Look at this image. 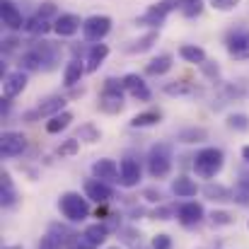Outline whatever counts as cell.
Listing matches in <instances>:
<instances>
[{"instance_id":"6da1fadb","label":"cell","mask_w":249,"mask_h":249,"mask_svg":"<svg viewBox=\"0 0 249 249\" xmlns=\"http://www.w3.org/2000/svg\"><path fill=\"white\" fill-rule=\"evenodd\" d=\"M61 56V49L51 41H36L32 44L22 58H19V71H51Z\"/></svg>"},{"instance_id":"7a4b0ae2","label":"cell","mask_w":249,"mask_h":249,"mask_svg":"<svg viewBox=\"0 0 249 249\" xmlns=\"http://www.w3.org/2000/svg\"><path fill=\"white\" fill-rule=\"evenodd\" d=\"M223 162H225V158H223L220 148H203L194 158V172L201 179H213L223 169Z\"/></svg>"},{"instance_id":"3957f363","label":"cell","mask_w":249,"mask_h":249,"mask_svg":"<svg viewBox=\"0 0 249 249\" xmlns=\"http://www.w3.org/2000/svg\"><path fill=\"white\" fill-rule=\"evenodd\" d=\"M148 172L153 179H165L172 172V145L169 143H155L148 153Z\"/></svg>"},{"instance_id":"277c9868","label":"cell","mask_w":249,"mask_h":249,"mask_svg":"<svg viewBox=\"0 0 249 249\" xmlns=\"http://www.w3.org/2000/svg\"><path fill=\"white\" fill-rule=\"evenodd\" d=\"M58 208L63 213V218H68L71 223H83L89 215V203L87 198H83L78 191H66L58 198Z\"/></svg>"},{"instance_id":"5b68a950","label":"cell","mask_w":249,"mask_h":249,"mask_svg":"<svg viewBox=\"0 0 249 249\" xmlns=\"http://www.w3.org/2000/svg\"><path fill=\"white\" fill-rule=\"evenodd\" d=\"M124 109V83L109 78L99 94V111L104 114H119Z\"/></svg>"},{"instance_id":"8992f818","label":"cell","mask_w":249,"mask_h":249,"mask_svg":"<svg viewBox=\"0 0 249 249\" xmlns=\"http://www.w3.org/2000/svg\"><path fill=\"white\" fill-rule=\"evenodd\" d=\"M181 7V0H160V2H155V5H150L148 10H145V15H141L138 19H136V24H143V27H162V22H165V17L172 12V10H179Z\"/></svg>"},{"instance_id":"52a82bcc","label":"cell","mask_w":249,"mask_h":249,"mask_svg":"<svg viewBox=\"0 0 249 249\" xmlns=\"http://www.w3.org/2000/svg\"><path fill=\"white\" fill-rule=\"evenodd\" d=\"M111 29V17L107 15H92L83 22V34L89 44H102V39Z\"/></svg>"},{"instance_id":"ba28073f","label":"cell","mask_w":249,"mask_h":249,"mask_svg":"<svg viewBox=\"0 0 249 249\" xmlns=\"http://www.w3.org/2000/svg\"><path fill=\"white\" fill-rule=\"evenodd\" d=\"M27 150V138L19 131H5L0 136V153L2 158H17Z\"/></svg>"},{"instance_id":"9c48e42d","label":"cell","mask_w":249,"mask_h":249,"mask_svg":"<svg viewBox=\"0 0 249 249\" xmlns=\"http://www.w3.org/2000/svg\"><path fill=\"white\" fill-rule=\"evenodd\" d=\"M92 174H94V179H99L104 184H116V181L121 184V167L116 165L114 160H109V158L97 160L92 165Z\"/></svg>"},{"instance_id":"30bf717a","label":"cell","mask_w":249,"mask_h":249,"mask_svg":"<svg viewBox=\"0 0 249 249\" xmlns=\"http://www.w3.org/2000/svg\"><path fill=\"white\" fill-rule=\"evenodd\" d=\"M61 111H66V97H49L34 111H27L24 119L27 121H34V119H44V116H56Z\"/></svg>"},{"instance_id":"8fae6325","label":"cell","mask_w":249,"mask_h":249,"mask_svg":"<svg viewBox=\"0 0 249 249\" xmlns=\"http://www.w3.org/2000/svg\"><path fill=\"white\" fill-rule=\"evenodd\" d=\"M85 196H87L89 201L104 206V203H109V201L114 198V189H111L109 184L99 181V179H87V181H85Z\"/></svg>"},{"instance_id":"7c38bea8","label":"cell","mask_w":249,"mask_h":249,"mask_svg":"<svg viewBox=\"0 0 249 249\" xmlns=\"http://www.w3.org/2000/svg\"><path fill=\"white\" fill-rule=\"evenodd\" d=\"M0 17L2 24L12 32H19L27 24V19H22V12L17 10V5H12V0H0Z\"/></svg>"},{"instance_id":"4fadbf2b","label":"cell","mask_w":249,"mask_h":249,"mask_svg":"<svg viewBox=\"0 0 249 249\" xmlns=\"http://www.w3.org/2000/svg\"><path fill=\"white\" fill-rule=\"evenodd\" d=\"M228 53L232 58L247 61L249 58V29H240L228 39Z\"/></svg>"},{"instance_id":"5bb4252c","label":"cell","mask_w":249,"mask_h":249,"mask_svg":"<svg viewBox=\"0 0 249 249\" xmlns=\"http://www.w3.org/2000/svg\"><path fill=\"white\" fill-rule=\"evenodd\" d=\"M177 215H179V223H181V225H186V228L198 225V223L203 220V206H201V203H196V201H186V203H181V206H179Z\"/></svg>"},{"instance_id":"9a60e30c","label":"cell","mask_w":249,"mask_h":249,"mask_svg":"<svg viewBox=\"0 0 249 249\" xmlns=\"http://www.w3.org/2000/svg\"><path fill=\"white\" fill-rule=\"evenodd\" d=\"M24 87H27V73H24V71H12V73H7L5 80H2V94H5L7 99H12V97L22 94Z\"/></svg>"},{"instance_id":"2e32d148","label":"cell","mask_w":249,"mask_h":249,"mask_svg":"<svg viewBox=\"0 0 249 249\" xmlns=\"http://www.w3.org/2000/svg\"><path fill=\"white\" fill-rule=\"evenodd\" d=\"M121 186H126V189H131V186H138V181H141V165H138V160H133V158H124L121 160Z\"/></svg>"},{"instance_id":"e0dca14e","label":"cell","mask_w":249,"mask_h":249,"mask_svg":"<svg viewBox=\"0 0 249 249\" xmlns=\"http://www.w3.org/2000/svg\"><path fill=\"white\" fill-rule=\"evenodd\" d=\"M121 83H124V89H128L136 99H141V102H148V99H150V89H148V85L143 83L141 75L128 73V75L121 78Z\"/></svg>"},{"instance_id":"ac0fdd59","label":"cell","mask_w":249,"mask_h":249,"mask_svg":"<svg viewBox=\"0 0 249 249\" xmlns=\"http://www.w3.org/2000/svg\"><path fill=\"white\" fill-rule=\"evenodd\" d=\"M83 27V22H80V17L78 15H58L56 17V22H53V32L58 34V36H73L78 29Z\"/></svg>"},{"instance_id":"d6986e66","label":"cell","mask_w":249,"mask_h":249,"mask_svg":"<svg viewBox=\"0 0 249 249\" xmlns=\"http://www.w3.org/2000/svg\"><path fill=\"white\" fill-rule=\"evenodd\" d=\"M201 191H203V196H206V198L218 201V203H230V201H235L232 189H228V186H223V184H213V181H208Z\"/></svg>"},{"instance_id":"ffe728a7","label":"cell","mask_w":249,"mask_h":249,"mask_svg":"<svg viewBox=\"0 0 249 249\" xmlns=\"http://www.w3.org/2000/svg\"><path fill=\"white\" fill-rule=\"evenodd\" d=\"M172 194H174L177 198H191V196L198 194V186H196V181L189 179V177H177V179L172 181Z\"/></svg>"},{"instance_id":"44dd1931","label":"cell","mask_w":249,"mask_h":249,"mask_svg":"<svg viewBox=\"0 0 249 249\" xmlns=\"http://www.w3.org/2000/svg\"><path fill=\"white\" fill-rule=\"evenodd\" d=\"M107 56H109V46L107 44H92L89 51H87V61H85L87 63V73H94Z\"/></svg>"},{"instance_id":"7402d4cb","label":"cell","mask_w":249,"mask_h":249,"mask_svg":"<svg viewBox=\"0 0 249 249\" xmlns=\"http://www.w3.org/2000/svg\"><path fill=\"white\" fill-rule=\"evenodd\" d=\"M85 73H87V68H85L78 58L68 61V66H66V71H63V83H66V87H73V85H78L80 80H83Z\"/></svg>"},{"instance_id":"603a6c76","label":"cell","mask_w":249,"mask_h":249,"mask_svg":"<svg viewBox=\"0 0 249 249\" xmlns=\"http://www.w3.org/2000/svg\"><path fill=\"white\" fill-rule=\"evenodd\" d=\"M155 41H158V32H148L145 36H141V39H136V41H128V44L124 46V51H126V53H145V51L153 49Z\"/></svg>"},{"instance_id":"cb8c5ba5","label":"cell","mask_w":249,"mask_h":249,"mask_svg":"<svg viewBox=\"0 0 249 249\" xmlns=\"http://www.w3.org/2000/svg\"><path fill=\"white\" fill-rule=\"evenodd\" d=\"M172 56L169 53H160V56H155L148 66H145V73L148 75H165L167 71H172Z\"/></svg>"},{"instance_id":"d4e9b609","label":"cell","mask_w":249,"mask_h":249,"mask_svg":"<svg viewBox=\"0 0 249 249\" xmlns=\"http://www.w3.org/2000/svg\"><path fill=\"white\" fill-rule=\"evenodd\" d=\"M179 56H181L184 61H189V63H196V66H203V63H206V51H203L201 46H196V44H184V46H179Z\"/></svg>"},{"instance_id":"484cf974","label":"cell","mask_w":249,"mask_h":249,"mask_svg":"<svg viewBox=\"0 0 249 249\" xmlns=\"http://www.w3.org/2000/svg\"><path fill=\"white\" fill-rule=\"evenodd\" d=\"M0 186H2V191H0V203L7 208V206H15V201H17V191H15V186H12V177L7 174V172H2V177H0Z\"/></svg>"},{"instance_id":"4316f807","label":"cell","mask_w":249,"mask_h":249,"mask_svg":"<svg viewBox=\"0 0 249 249\" xmlns=\"http://www.w3.org/2000/svg\"><path fill=\"white\" fill-rule=\"evenodd\" d=\"M165 94H172V97H184V94H198V87L194 83H186V80H174V83H167Z\"/></svg>"},{"instance_id":"83f0119b","label":"cell","mask_w":249,"mask_h":249,"mask_svg":"<svg viewBox=\"0 0 249 249\" xmlns=\"http://www.w3.org/2000/svg\"><path fill=\"white\" fill-rule=\"evenodd\" d=\"M160 119H162V114H160V111H155V109H150V111L136 114V116L131 119V128H148V126L160 124Z\"/></svg>"},{"instance_id":"f1b7e54d","label":"cell","mask_w":249,"mask_h":249,"mask_svg":"<svg viewBox=\"0 0 249 249\" xmlns=\"http://www.w3.org/2000/svg\"><path fill=\"white\" fill-rule=\"evenodd\" d=\"M71 121H73V114L71 111H61V114H56V116H51L46 121V131L49 133H61V131H66L71 126Z\"/></svg>"},{"instance_id":"f546056e","label":"cell","mask_w":249,"mask_h":249,"mask_svg":"<svg viewBox=\"0 0 249 249\" xmlns=\"http://www.w3.org/2000/svg\"><path fill=\"white\" fill-rule=\"evenodd\" d=\"M206 138H208V131L206 128H196V126L181 128L177 133V141H181V143H203Z\"/></svg>"},{"instance_id":"4dcf8cb0","label":"cell","mask_w":249,"mask_h":249,"mask_svg":"<svg viewBox=\"0 0 249 249\" xmlns=\"http://www.w3.org/2000/svg\"><path fill=\"white\" fill-rule=\"evenodd\" d=\"M85 235L99 247V245L109 237V228H107V223H92V225L85 228Z\"/></svg>"},{"instance_id":"1f68e13d","label":"cell","mask_w":249,"mask_h":249,"mask_svg":"<svg viewBox=\"0 0 249 249\" xmlns=\"http://www.w3.org/2000/svg\"><path fill=\"white\" fill-rule=\"evenodd\" d=\"M49 29H53V24H49V19H44V17H39V15H34V17L27 19V24H24V32H29V34H46Z\"/></svg>"},{"instance_id":"d6a6232c","label":"cell","mask_w":249,"mask_h":249,"mask_svg":"<svg viewBox=\"0 0 249 249\" xmlns=\"http://www.w3.org/2000/svg\"><path fill=\"white\" fill-rule=\"evenodd\" d=\"M66 249H97V245L87 237V235H78V232H73L71 237H68V242H66Z\"/></svg>"},{"instance_id":"836d02e7","label":"cell","mask_w":249,"mask_h":249,"mask_svg":"<svg viewBox=\"0 0 249 249\" xmlns=\"http://www.w3.org/2000/svg\"><path fill=\"white\" fill-rule=\"evenodd\" d=\"M99 138H102V133L94 124H83L78 131V141H85V143H97Z\"/></svg>"},{"instance_id":"e575fe53","label":"cell","mask_w":249,"mask_h":249,"mask_svg":"<svg viewBox=\"0 0 249 249\" xmlns=\"http://www.w3.org/2000/svg\"><path fill=\"white\" fill-rule=\"evenodd\" d=\"M36 249H66V240L58 237L56 232H46V235L41 237V242H39Z\"/></svg>"},{"instance_id":"d590c367","label":"cell","mask_w":249,"mask_h":249,"mask_svg":"<svg viewBox=\"0 0 249 249\" xmlns=\"http://www.w3.org/2000/svg\"><path fill=\"white\" fill-rule=\"evenodd\" d=\"M201 10H203V0H181V7H179L184 17H198Z\"/></svg>"},{"instance_id":"8d00e7d4","label":"cell","mask_w":249,"mask_h":249,"mask_svg":"<svg viewBox=\"0 0 249 249\" xmlns=\"http://www.w3.org/2000/svg\"><path fill=\"white\" fill-rule=\"evenodd\" d=\"M228 128L240 131V133L249 131V116L247 114H230V116H228Z\"/></svg>"},{"instance_id":"74e56055","label":"cell","mask_w":249,"mask_h":249,"mask_svg":"<svg viewBox=\"0 0 249 249\" xmlns=\"http://www.w3.org/2000/svg\"><path fill=\"white\" fill-rule=\"evenodd\" d=\"M211 223H213L215 228H220V225H232L235 218H232L228 211H213V213H211Z\"/></svg>"},{"instance_id":"f35d334b","label":"cell","mask_w":249,"mask_h":249,"mask_svg":"<svg viewBox=\"0 0 249 249\" xmlns=\"http://www.w3.org/2000/svg\"><path fill=\"white\" fill-rule=\"evenodd\" d=\"M78 148H80V141H78V138H71V141H66V143L58 148V155H61V158L75 155V153H78Z\"/></svg>"},{"instance_id":"ab89813d","label":"cell","mask_w":249,"mask_h":249,"mask_svg":"<svg viewBox=\"0 0 249 249\" xmlns=\"http://www.w3.org/2000/svg\"><path fill=\"white\" fill-rule=\"evenodd\" d=\"M211 5L215 10H220V12H230V10H235L240 5V0H211Z\"/></svg>"},{"instance_id":"60d3db41","label":"cell","mask_w":249,"mask_h":249,"mask_svg":"<svg viewBox=\"0 0 249 249\" xmlns=\"http://www.w3.org/2000/svg\"><path fill=\"white\" fill-rule=\"evenodd\" d=\"M153 249H172V237L169 235H155L153 237Z\"/></svg>"},{"instance_id":"b9f144b4","label":"cell","mask_w":249,"mask_h":249,"mask_svg":"<svg viewBox=\"0 0 249 249\" xmlns=\"http://www.w3.org/2000/svg\"><path fill=\"white\" fill-rule=\"evenodd\" d=\"M39 17H44V19H49V17H53L56 15V5L53 2H44L41 7H39V12H36Z\"/></svg>"},{"instance_id":"7bdbcfd3","label":"cell","mask_w":249,"mask_h":249,"mask_svg":"<svg viewBox=\"0 0 249 249\" xmlns=\"http://www.w3.org/2000/svg\"><path fill=\"white\" fill-rule=\"evenodd\" d=\"M235 201L237 203H242V206H249V191L247 189H242V186H235Z\"/></svg>"},{"instance_id":"ee69618b","label":"cell","mask_w":249,"mask_h":249,"mask_svg":"<svg viewBox=\"0 0 249 249\" xmlns=\"http://www.w3.org/2000/svg\"><path fill=\"white\" fill-rule=\"evenodd\" d=\"M143 198H148L150 203H160L162 194H160V191H155V189H145V191H143Z\"/></svg>"},{"instance_id":"f6af8a7d","label":"cell","mask_w":249,"mask_h":249,"mask_svg":"<svg viewBox=\"0 0 249 249\" xmlns=\"http://www.w3.org/2000/svg\"><path fill=\"white\" fill-rule=\"evenodd\" d=\"M237 186H242V189H247V191H249V167H242V169H240Z\"/></svg>"},{"instance_id":"bcb514c9","label":"cell","mask_w":249,"mask_h":249,"mask_svg":"<svg viewBox=\"0 0 249 249\" xmlns=\"http://www.w3.org/2000/svg\"><path fill=\"white\" fill-rule=\"evenodd\" d=\"M201 68H203V73H206L208 78H218V75H220V71H218V66H211L208 61H206V63H203Z\"/></svg>"},{"instance_id":"7dc6e473","label":"cell","mask_w":249,"mask_h":249,"mask_svg":"<svg viewBox=\"0 0 249 249\" xmlns=\"http://www.w3.org/2000/svg\"><path fill=\"white\" fill-rule=\"evenodd\" d=\"M153 218H158V220H169V218H172V208H158V211L153 213Z\"/></svg>"},{"instance_id":"c3c4849f","label":"cell","mask_w":249,"mask_h":249,"mask_svg":"<svg viewBox=\"0 0 249 249\" xmlns=\"http://www.w3.org/2000/svg\"><path fill=\"white\" fill-rule=\"evenodd\" d=\"M0 111H2V116L10 111V99H7V97H2V102H0Z\"/></svg>"},{"instance_id":"681fc988","label":"cell","mask_w":249,"mask_h":249,"mask_svg":"<svg viewBox=\"0 0 249 249\" xmlns=\"http://www.w3.org/2000/svg\"><path fill=\"white\" fill-rule=\"evenodd\" d=\"M2 44H5V49L10 51V49H15V46H17V39H5Z\"/></svg>"},{"instance_id":"f907efd6","label":"cell","mask_w":249,"mask_h":249,"mask_svg":"<svg viewBox=\"0 0 249 249\" xmlns=\"http://www.w3.org/2000/svg\"><path fill=\"white\" fill-rule=\"evenodd\" d=\"M242 158L249 162V145H245V148H242Z\"/></svg>"},{"instance_id":"816d5d0a","label":"cell","mask_w":249,"mask_h":249,"mask_svg":"<svg viewBox=\"0 0 249 249\" xmlns=\"http://www.w3.org/2000/svg\"><path fill=\"white\" fill-rule=\"evenodd\" d=\"M5 249H22L19 245H10V247H5Z\"/></svg>"},{"instance_id":"f5cc1de1","label":"cell","mask_w":249,"mask_h":249,"mask_svg":"<svg viewBox=\"0 0 249 249\" xmlns=\"http://www.w3.org/2000/svg\"><path fill=\"white\" fill-rule=\"evenodd\" d=\"M107 249H121V247H107Z\"/></svg>"}]
</instances>
